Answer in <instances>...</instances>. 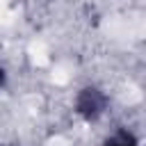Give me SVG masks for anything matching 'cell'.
I'll return each mask as SVG.
<instances>
[{"instance_id": "cell-1", "label": "cell", "mask_w": 146, "mask_h": 146, "mask_svg": "<svg viewBox=\"0 0 146 146\" xmlns=\"http://www.w3.org/2000/svg\"><path fill=\"white\" fill-rule=\"evenodd\" d=\"M110 107V96L96 87V84H84L78 94H75V100H73V110L75 114L87 121V123H96L103 119V114L107 112Z\"/></svg>"}, {"instance_id": "cell-2", "label": "cell", "mask_w": 146, "mask_h": 146, "mask_svg": "<svg viewBox=\"0 0 146 146\" xmlns=\"http://www.w3.org/2000/svg\"><path fill=\"white\" fill-rule=\"evenodd\" d=\"M103 146H141V144H139V139H137V135H135L132 130H128V128H116V130L103 141Z\"/></svg>"}, {"instance_id": "cell-3", "label": "cell", "mask_w": 146, "mask_h": 146, "mask_svg": "<svg viewBox=\"0 0 146 146\" xmlns=\"http://www.w3.org/2000/svg\"><path fill=\"white\" fill-rule=\"evenodd\" d=\"M5 82H7V73H5V68L0 66V89L5 87Z\"/></svg>"}]
</instances>
